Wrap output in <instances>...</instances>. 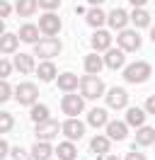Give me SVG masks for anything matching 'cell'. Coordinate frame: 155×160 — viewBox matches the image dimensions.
<instances>
[{
  "mask_svg": "<svg viewBox=\"0 0 155 160\" xmlns=\"http://www.w3.org/2000/svg\"><path fill=\"white\" fill-rule=\"evenodd\" d=\"M148 114H155V95H150L148 100H145V107H143Z\"/></svg>",
  "mask_w": 155,
  "mask_h": 160,
  "instance_id": "cell-38",
  "label": "cell"
},
{
  "mask_svg": "<svg viewBox=\"0 0 155 160\" xmlns=\"http://www.w3.org/2000/svg\"><path fill=\"white\" fill-rule=\"evenodd\" d=\"M15 102H19L22 107H34L39 102V85L29 82V80H22L15 88Z\"/></svg>",
  "mask_w": 155,
  "mask_h": 160,
  "instance_id": "cell-3",
  "label": "cell"
},
{
  "mask_svg": "<svg viewBox=\"0 0 155 160\" xmlns=\"http://www.w3.org/2000/svg\"><path fill=\"white\" fill-rule=\"evenodd\" d=\"M15 97V88L10 85L8 80H0V102H8Z\"/></svg>",
  "mask_w": 155,
  "mask_h": 160,
  "instance_id": "cell-32",
  "label": "cell"
},
{
  "mask_svg": "<svg viewBox=\"0 0 155 160\" xmlns=\"http://www.w3.org/2000/svg\"><path fill=\"white\" fill-rule=\"evenodd\" d=\"M107 136L112 141H124L128 138V124L121 119H112L109 124H107Z\"/></svg>",
  "mask_w": 155,
  "mask_h": 160,
  "instance_id": "cell-14",
  "label": "cell"
},
{
  "mask_svg": "<svg viewBox=\"0 0 155 160\" xmlns=\"http://www.w3.org/2000/svg\"><path fill=\"white\" fill-rule=\"evenodd\" d=\"M107 107H112V109H128V92L124 88H109L107 90Z\"/></svg>",
  "mask_w": 155,
  "mask_h": 160,
  "instance_id": "cell-11",
  "label": "cell"
},
{
  "mask_svg": "<svg viewBox=\"0 0 155 160\" xmlns=\"http://www.w3.org/2000/svg\"><path fill=\"white\" fill-rule=\"evenodd\" d=\"M61 109L66 117H80L85 112V97H80L75 92H66L61 100Z\"/></svg>",
  "mask_w": 155,
  "mask_h": 160,
  "instance_id": "cell-5",
  "label": "cell"
},
{
  "mask_svg": "<svg viewBox=\"0 0 155 160\" xmlns=\"http://www.w3.org/2000/svg\"><path fill=\"white\" fill-rule=\"evenodd\" d=\"M12 70H15V61H8V58L0 61V80H8Z\"/></svg>",
  "mask_w": 155,
  "mask_h": 160,
  "instance_id": "cell-33",
  "label": "cell"
},
{
  "mask_svg": "<svg viewBox=\"0 0 155 160\" xmlns=\"http://www.w3.org/2000/svg\"><path fill=\"white\" fill-rule=\"evenodd\" d=\"M145 114H148V112H145L143 107H128L124 121L128 126H133V129H141V126H145Z\"/></svg>",
  "mask_w": 155,
  "mask_h": 160,
  "instance_id": "cell-19",
  "label": "cell"
},
{
  "mask_svg": "<svg viewBox=\"0 0 155 160\" xmlns=\"http://www.w3.org/2000/svg\"><path fill=\"white\" fill-rule=\"evenodd\" d=\"M128 2H131L133 8H145V2H148V0H128Z\"/></svg>",
  "mask_w": 155,
  "mask_h": 160,
  "instance_id": "cell-40",
  "label": "cell"
},
{
  "mask_svg": "<svg viewBox=\"0 0 155 160\" xmlns=\"http://www.w3.org/2000/svg\"><path fill=\"white\" fill-rule=\"evenodd\" d=\"M12 126H15V117H12L10 112H2V114H0V136L8 133V131H12Z\"/></svg>",
  "mask_w": 155,
  "mask_h": 160,
  "instance_id": "cell-31",
  "label": "cell"
},
{
  "mask_svg": "<svg viewBox=\"0 0 155 160\" xmlns=\"http://www.w3.org/2000/svg\"><path fill=\"white\" fill-rule=\"evenodd\" d=\"M124 160H148V158H145L143 153H136V150H131V153H126V155H124Z\"/></svg>",
  "mask_w": 155,
  "mask_h": 160,
  "instance_id": "cell-39",
  "label": "cell"
},
{
  "mask_svg": "<svg viewBox=\"0 0 155 160\" xmlns=\"http://www.w3.org/2000/svg\"><path fill=\"white\" fill-rule=\"evenodd\" d=\"M56 158L58 160H75L78 158L75 141H61V143L56 146Z\"/></svg>",
  "mask_w": 155,
  "mask_h": 160,
  "instance_id": "cell-24",
  "label": "cell"
},
{
  "mask_svg": "<svg viewBox=\"0 0 155 160\" xmlns=\"http://www.w3.org/2000/svg\"><path fill=\"white\" fill-rule=\"evenodd\" d=\"M56 85H58V90H63V92H75L80 88V78L68 70V73H61L56 78Z\"/></svg>",
  "mask_w": 155,
  "mask_h": 160,
  "instance_id": "cell-17",
  "label": "cell"
},
{
  "mask_svg": "<svg viewBox=\"0 0 155 160\" xmlns=\"http://www.w3.org/2000/svg\"><path fill=\"white\" fill-rule=\"evenodd\" d=\"M131 22H133L138 29H145V27H150V12L145 10V8H136L131 12Z\"/></svg>",
  "mask_w": 155,
  "mask_h": 160,
  "instance_id": "cell-30",
  "label": "cell"
},
{
  "mask_svg": "<svg viewBox=\"0 0 155 160\" xmlns=\"http://www.w3.org/2000/svg\"><path fill=\"white\" fill-rule=\"evenodd\" d=\"M29 117H32V121H34V124H41V121L51 119V109H48L46 104L37 102L34 107H29Z\"/></svg>",
  "mask_w": 155,
  "mask_h": 160,
  "instance_id": "cell-29",
  "label": "cell"
},
{
  "mask_svg": "<svg viewBox=\"0 0 155 160\" xmlns=\"http://www.w3.org/2000/svg\"><path fill=\"white\" fill-rule=\"evenodd\" d=\"M19 46V34H12V32H2L0 37V51L8 56V53H15Z\"/></svg>",
  "mask_w": 155,
  "mask_h": 160,
  "instance_id": "cell-26",
  "label": "cell"
},
{
  "mask_svg": "<svg viewBox=\"0 0 155 160\" xmlns=\"http://www.w3.org/2000/svg\"><path fill=\"white\" fill-rule=\"evenodd\" d=\"M39 10V0H17L15 2V12L19 17H32Z\"/></svg>",
  "mask_w": 155,
  "mask_h": 160,
  "instance_id": "cell-27",
  "label": "cell"
},
{
  "mask_svg": "<svg viewBox=\"0 0 155 160\" xmlns=\"http://www.w3.org/2000/svg\"><path fill=\"white\" fill-rule=\"evenodd\" d=\"M85 22L92 29H102V24H107V12L102 8H90L85 12Z\"/></svg>",
  "mask_w": 155,
  "mask_h": 160,
  "instance_id": "cell-20",
  "label": "cell"
},
{
  "mask_svg": "<svg viewBox=\"0 0 155 160\" xmlns=\"http://www.w3.org/2000/svg\"><path fill=\"white\" fill-rule=\"evenodd\" d=\"M150 73H153V68H150L148 61H133L124 68V80L133 82V85H141L145 80H150Z\"/></svg>",
  "mask_w": 155,
  "mask_h": 160,
  "instance_id": "cell-2",
  "label": "cell"
},
{
  "mask_svg": "<svg viewBox=\"0 0 155 160\" xmlns=\"http://www.w3.org/2000/svg\"><path fill=\"white\" fill-rule=\"evenodd\" d=\"M61 17H58L56 12H46V15H41V22H39V29L44 37H56L58 32H61Z\"/></svg>",
  "mask_w": 155,
  "mask_h": 160,
  "instance_id": "cell-10",
  "label": "cell"
},
{
  "mask_svg": "<svg viewBox=\"0 0 155 160\" xmlns=\"http://www.w3.org/2000/svg\"><path fill=\"white\" fill-rule=\"evenodd\" d=\"M153 143H155V129L153 126L136 129V146H153Z\"/></svg>",
  "mask_w": 155,
  "mask_h": 160,
  "instance_id": "cell-28",
  "label": "cell"
},
{
  "mask_svg": "<svg viewBox=\"0 0 155 160\" xmlns=\"http://www.w3.org/2000/svg\"><path fill=\"white\" fill-rule=\"evenodd\" d=\"M107 160H119V155H107Z\"/></svg>",
  "mask_w": 155,
  "mask_h": 160,
  "instance_id": "cell-43",
  "label": "cell"
},
{
  "mask_svg": "<svg viewBox=\"0 0 155 160\" xmlns=\"http://www.w3.org/2000/svg\"><path fill=\"white\" fill-rule=\"evenodd\" d=\"M150 39H153V44H155V27H150Z\"/></svg>",
  "mask_w": 155,
  "mask_h": 160,
  "instance_id": "cell-42",
  "label": "cell"
},
{
  "mask_svg": "<svg viewBox=\"0 0 155 160\" xmlns=\"http://www.w3.org/2000/svg\"><path fill=\"white\" fill-rule=\"evenodd\" d=\"M109 148H112V138L109 136H99L97 133L95 138H90V150L95 153V155H109Z\"/></svg>",
  "mask_w": 155,
  "mask_h": 160,
  "instance_id": "cell-21",
  "label": "cell"
},
{
  "mask_svg": "<svg viewBox=\"0 0 155 160\" xmlns=\"http://www.w3.org/2000/svg\"><path fill=\"white\" fill-rule=\"evenodd\" d=\"M39 66L37 61H34V56L32 53H17L15 56V70H19L22 75H29V73H34Z\"/></svg>",
  "mask_w": 155,
  "mask_h": 160,
  "instance_id": "cell-15",
  "label": "cell"
},
{
  "mask_svg": "<svg viewBox=\"0 0 155 160\" xmlns=\"http://www.w3.org/2000/svg\"><path fill=\"white\" fill-rule=\"evenodd\" d=\"M112 32L109 29H95V34H92V39H90V46H92V51H97V53H107V51L112 49Z\"/></svg>",
  "mask_w": 155,
  "mask_h": 160,
  "instance_id": "cell-9",
  "label": "cell"
},
{
  "mask_svg": "<svg viewBox=\"0 0 155 160\" xmlns=\"http://www.w3.org/2000/svg\"><path fill=\"white\" fill-rule=\"evenodd\" d=\"M124 53H126V51H121V49H109L104 53V66L109 70H119L121 66H124V61H126Z\"/></svg>",
  "mask_w": 155,
  "mask_h": 160,
  "instance_id": "cell-25",
  "label": "cell"
},
{
  "mask_svg": "<svg viewBox=\"0 0 155 160\" xmlns=\"http://www.w3.org/2000/svg\"><path fill=\"white\" fill-rule=\"evenodd\" d=\"M10 158H12V160H34V158H32V153H27V150L19 148V146H15V148H12Z\"/></svg>",
  "mask_w": 155,
  "mask_h": 160,
  "instance_id": "cell-34",
  "label": "cell"
},
{
  "mask_svg": "<svg viewBox=\"0 0 155 160\" xmlns=\"http://www.w3.org/2000/svg\"><path fill=\"white\" fill-rule=\"evenodd\" d=\"M17 34H19V41H22V44H32V46H34V44L41 41V37H39L41 29H39V24H32V22H24V24L19 27Z\"/></svg>",
  "mask_w": 155,
  "mask_h": 160,
  "instance_id": "cell-13",
  "label": "cell"
},
{
  "mask_svg": "<svg viewBox=\"0 0 155 160\" xmlns=\"http://www.w3.org/2000/svg\"><path fill=\"white\" fill-rule=\"evenodd\" d=\"M37 75H39L41 82H51V80H56L58 78L56 63H53V61H41V63H39V68H37Z\"/></svg>",
  "mask_w": 155,
  "mask_h": 160,
  "instance_id": "cell-22",
  "label": "cell"
},
{
  "mask_svg": "<svg viewBox=\"0 0 155 160\" xmlns=\"http://www.w3.org/2000/svg\"><path fill=\"white\" fill-rule=\"evenodd\" d=\"M128 22H131V15H128L126 10H121V8H116V10L107 12V27H109V29L124 32V29H128V27H126Z\"/></svg>",
  "mask_w": 155,
  "mask_h": 160,
  "instance_id": "cell-8",
  "label": "cell"
},
{
  "mask_svg": "<svg viewBox=\"0 0 155 160\" xmlns=\"http://www.w3.org/2000/svg\"><path fill=\"white\" fill-rule=\"evenodd\" d=\"M80 95H82L85 100H99L102 95H107L104 80L99 78V75H90V73H85V75L80 78Z\"/></svg>",
  "mask_w": 155,
  "mask_h": 160,
  "instance_id": "cell-1",
  "label": "cell"
},
{
  "mask_svg": "<svg viewBox=\"0 0 155 160\" xmlns=\"http://www.w3.org/2000/svg\"><path fill=\"white\" fill-rule=\"evenodd\" d=\"M119 49L121 51H138L141 49V44H143V39H141V34H138V29H124L119 32Z\"/></svg>",
  "mask_w": 155,
  "mask_h": 160,
  "instance_id": "cell-7",
  "label": "cell"
},
{
  "mask_svg": "<svg viewBox=\"0 0 155 160\" xmlns=\"http://www.w3.org/2000/svg\"><path fill=\"white\" fill-rule=\"evenodd\" d=\"M51 160H53V158H51Z\"/></svg>",
  "mask_w": 155,
  "mask_h": 160,
  "instance_id": "cell-44",
  "label": "cell"
},
{
  "mask_svg": "<svg viewBox=\"0 0 155 160\" xmlns=\"http://www.w3.org/2000/svg\"><path fill=\"white\" fill-rule=\"evenodd\" d=\"M10 153H12V148L8 146V141H5V138H0V158H8Z\"/></svg>",
  "mask_w": 155,
  "mask_h": 160,
  "instance_id": "cell-37",
  "label": "cell"
},
{
  "mask_svg": "<svg viewBox=\"0 0 155 160\" xmlns=\"http://www.w3.org/2000/svg\"><path fill=\"white\" fill-rule=\"evenodd\" d=\"M51 155H56V148L51 146V141H37L32 146V158L34 160H51Z\"/></svg>",
  "mask_w": 155,
  "mask_h": 160,
  "instance_id": "cell-18",
  "label": "cell"
},
{
  "mask_svg": "<svg viewBox=\"0 0 155 160\" xmlns=\"http://www.w3.org/2000/svg\"><path fill=\"white\" fill-rule=\"evenodd\" d=\"M39 8L46 10V12H53L61 8V0H39Z\"/></svg>",
  "mask_w": 155,
  "mask_h": 160,
  "instance_id": "cell-35",
  "label": "cell"
},
{
  "mask_svg": "<svg viewBox=\"0 0 155 160\" xmlns=\"http://www.w3.org/2000/svg\"><path fill=\"white\" fill-rule=\"evenodd\" d=\"M58 131H63V124H58L56 119H46L41 124H34V136L39 141H51L58 136Z\"/></svg>",
  "mask_w": 155,
  "mask_h": 160,
  "instance_id": "cell-6",
  "label": "cell"
},
{
  "mask_svg": "<svg viewBox=\"0 0 155 160\" xmlns=\"http://www.w3.org/2000/svg\"><path fill=\"white\" fill-rule=\"evenodd\" d=\"M82 66H85V73H90V75H99L102 68H107V66H104V58H102L97 51L87 53L85 58H82Z\"/></svg>",
  "mask_w": 155,
  "mask_h": 160,
  "instance_id": "cell-16",
  "label": "cell"
},
{
  "mask_svg": "<svg viewBox=\"0 0 155 160\" xmlns=\"http://www.w3.org/2000/svg\"><path fill=\"white\" fill-rule=\"evenodd\" d=\"M63 136H66L68 141H78L85 136V124L78 119V117H68L66 121H63Z\"/></svg>",
  "mask_w": 155,
  "mask_h": 160,
  "instance_id": "cell-12",
  "label": "cell"
},
{
  "mask_svg": "<svg viewBox=\"0 0 155 160\" xmlns=\"http://www.w3.org/2000/svg\"><path fill=\"white\" fill-rule=\"evenodd\" d=\"M12 10H15V8L10 5L8 0H2V2H0V20H5V17H10V15H12Z\"/></svg>",
  "mask_w": 155,
  "mask_h": 160,
  "instance_id": "cell-36",
  "label": "cell"
},
{
  "mask_svg": "<svg viewBox=\"0 0 155 160\" xmlns=\"http://www.w3.org/2000/svg\"><path fill=\"white\" fill-rule=\"evenodd\" d=\"M87 2H90L92 8H102V2H104V0H87Z\"/></svg>",
  "mask_w": 155,
  "mask_h": 160,
  "instance_id": "cell-41",
  "label": "cell"
},
{
  "mask_svg": "<svg viewBox=\"0 0 155 160\" xmlns=\"http://www.w3.org/2000/svg\"><path fill=\"white\" fill-rule=\"evenodd\" d=\"M61 51H63V44H61L58 37H44L39 44H34V56H39L41 61L56 58Z\"/></svg>",
  "mask_w": 155,
  "mask_h": 160,
  "instance_id": "cell-4",
  "label": "cell"
},
{
  "mask_svg": "<svg viewBox=\"0 0 155 160\" xmlns=\"http://www.w3.org/2000/svg\"><path fill=\"white\" fill-rule=\"evenodd\" d=\"M87 124H90L92 129L107 126V124H109V114H107V109H102V107H95V109H90V112H87Z\"/></svg>",
  "mask_w": 155,
  "mask_h": 160,
  "instance_id": "cell-23",
  "label": "cell"
}]
</instances>
